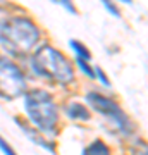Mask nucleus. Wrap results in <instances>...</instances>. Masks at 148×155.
Listing matches in <instances>:
<instances>
[{
	"label": "nucleus",
	"mask_w": 148,
	"mask_h": 155,
	"mask_svg": "<svg viewBox=\"0 0 148 155\" xmlns=\"http://www.w3.org/2000/svg\"><path fill=\"white\" fill-rule=\"evenodd\" d=\"M76 61H77V66H79V67L83 69V72H84V74H88L90 78H95V74H93V67L90 66L88 62H84V61H79V59H76Z\"/></svg>",
	"instance_id": "nucleus-12"
},
{
	"label": "nucleus",
	"mask_w": 148,
	"mask_h": 155,
	"mask_svg": "<svg viewBox=\"0 0 148 155\" xmlns=\"http://www.w3.org/2000/svg\"><path fill=\"white\" fill-rule=\"evenodd\" d=\"M31 67L35 74L59 84H67L74 79L72 64L50 45H41L35 52L31 57Z\"/></svg>",
	"instance_id": "nucleus-2"
},
{
	"label": "nucleus",
	"mask_w": 148,
	"mask_h": 155,
	"mask_svg": "<svg viewBox=\"0 0 148 155\" xmlns=\"http://www.w3.org/2000/svg\"><path fill=\"white\" fill-rule=\"evenodd\" d=\"M0 150L4 152V155H17L16 152H14V148H12L11 145L7 143V141L2 138V136H0Z\"/></svg>",
	"instance_id": "nucleus-11"
},
{
	"label": "nucleus",
	"mask_w": 148,
	"mask_h": 155,
	"mask_svg": "<svg viewBox=\"0 0 148 155\" xmlns=\"http://www.w3.org/2000/svg\"><path fill=\"white\" fill-rule=\"evenodd\" d=\"M59 4H61V5H64V7L67 9V11H71V12H74V14H76V9H74V5L67 4V2H59Z\"/></svg>",
	"instance_id": "nucleus-14"
},
{
	"label": "nucleus",
	"mask_w": 148,
	"mask_h": 155,
	"mask_svg": "<svg viewBox=\"0 0 148 155\" xmlns=\"http://www.w3.org/2000/svg\"><path fill=\"white\" fill-rule=\"evenodd\" d=\"M93 74H95V78L98 79L100 83L104 84V86H110L109 78H107V74L104 72V69H102V67H97V69H93Z\"/></svg>",
	"instance_id": "nucleus-10"
},
{
	"label": "nucleus",
	"mask_w": 148,
	"mask_h": 155,
	"mask_svg": "<svg viewBox=\"0 0 148 155\" xmlns=\"http://www.w3.org/2000/svg\"><path fill=\"white\" fill-rule=\"evenodd\" d=\"M66 112H67V116L71 117V119H77V121H88V119H90V112H88V109L83 105V104H77V102L67 104Z\"/></svg>",
	"instance_id": "nucleus-7"
},
{
	"label": "nucleus",
	"mask_w": 148,
	"mask_h": 155,
	"mask_svg": "<svg viewBox=\"0 0 148 155\" xmlns=\"http://www.w3.org/2000/svg\"><path fill=\"white\" fill-rule=\"evenodd\" d=\"M16 122H17V124H19V126L22 127V131H24V133H26L28 136H29V138H33V141H35V143H38L40 147H43V148L50 150L52 153H54V152H55V147H54V143H48V141L45 140V136H43V134H41V133H40L38 129H33V127L29 129V127H28V124H26V122H22L21 119H17V117H16Z\"/></svg>",
	"instance_id": "nucleus-6"
},
{
	"label": "nucleus",
	"mask_w": 148,
	"mask_h": 155,
	"mask_svg": "<svg viewBox=\"0 0 148 155\" xmlns=\"http://www.w3.org/2000/svg\"><path fill=\"white\" fill-rule=\"evenodd\" d=\"M83 155H110V148L102 140H95L93 143H90L84 148Z\"/></svg>",
	"instance_id": "nucleus-8"
},
{
	"label": "nucleus",
	"mask_w": 148,
	"mask_h": 155,
	"mask_svg": "<svg viewBox=\"0 0 148 155\" xmlns=\"http://www.w3.org/2000/svg\"><path fill=\"white\" fill-rule=\"evenodd\" d=\"M40 41V29L22 16L0 21V45L12 55H28Z\"/></svg>",
	"instance_id": "nucleus-1"
},
{
	"label": "nucleus",
	"mask_w": 148,
	"mask_h": 155,
	"mask_svg": "<svg viewBox=\"0 0 148 155\" xmlns=\"http://www.w3.org/2000/svg\"><path fill=\"white\" fill-rule=\"evenodd\" d=\"M104 5H105V9H109L115 17H119V11H117V7H115V5H112L110 2H104Z\"/></svg>",
	"instance_id": "nucleus-13"
},
{
	"label": "nucleus",
	"mask_w": 148,
	"mask_h": 155,
	"mask_svg": "<svg viewBox=\"0 0 148 155\" xmlns=\"http://www.w3.org/2000/svg\"><path fill=\"white\" fill-rule=\"evenodd\" d=\"M69 45H71V48L74 50L76 59H79V61H84V62H88L90 59H91L90 50H88L86 47L81 43V41H77V40H71V41H69Z\"/></svg>",
	"instance_id": "nucleus-9"
},
{
	"label": "nucleus",
	"mask_w": 148,
	"mask_h": 155,
	"mask_svg": "<svg viewBox=\"0 0 148 155\" xmlns=\"http://www.w3.org/2000/svg\"><path fill=\"white\" fill-rule=\"evenodd\" d=\"M28 117L40 133H55L59 124V109L54 98L45 90H31L24 98Z\"/></svg>",
	"instance_id": "nucleus-3"
},
{
	"label": "nucleus",
	"mask_w": 148,
	"mask_h": 155,
	"mask_svg": "<svg viewBox=\"0 0 148 155\" xmlns=\"http://www.w3.org/2000/svg\"><path fill=\"white\" fill-rule=\"evenodd\" d=\"M26 79L21 69L7 57L0 55V98L14 100L24 95Z\"/></svg>",
	"instance_id": "nucleus-5"
},
{
	"label": "nucleus",
	"mask_w": 148,
	"mask_h": 155,
	"mask_svg": "<svg viewBox=\"0 0 148 155\" xmlns=\"http://www.w3.org/2000/svg\"><path fill=\"white\" fill-rule=\"evenodd\" d=\"M86 102L93 107L98 114L107 117L122 134H131L133 133V129H134V127H133V122L129 121V117L124 114V110L119 107L117 102H114L112 98L105 97V95H100L98 91H90V93L86 95Z\"/></svg>",
	"instance_id": "nucleus-4"
}]
</instances>
